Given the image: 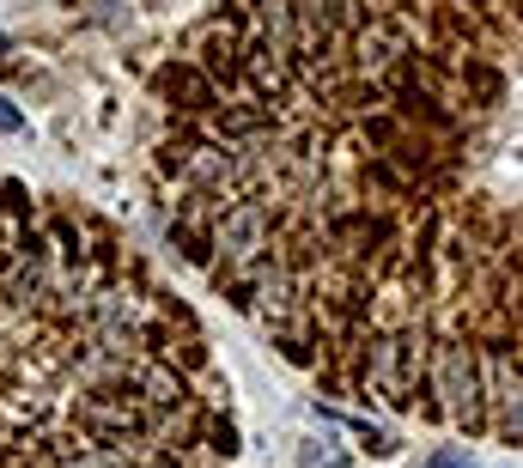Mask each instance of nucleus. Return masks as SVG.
Instances as JSON below:
<instances>
[{"label": "nucleus", "mask_w": 523, "mask_h": 468, "mask_svg": "<svg viewBox=\"0 0 523 468\" xmlns=\"http://www.w3.org/2000/svg\"><path fill=\"white\" fill-rule=\"evenodd\" d=\"M438 396H444V408H451L457 426H469V432L493 426V414H487V371H481L475 347H463V341L438 347Z\"/></svg>", "instance_id": "obj_1"}, {"label": "nucleus", "mask_w": 523, "mask_h": 468, "mask_svg": "<svg viewBox=\"0 0 523 468\" xmlns=\"http://www.w3.org/2000/svg\"><path fill=\"white\" fill-rule=\"evenodd\" d=\"M487 402H493V432L505 444H523V365L511 347H487Z\"/></svg>", "instance_id": "obj_2"}, {"label": "nucleus", "mask_w": 523, "mask_h": 468, "mask_svg": "<svg viewBox=\"0 0 523 468\" xmlns=\"http://www.w3.org/2000/svg\"><path fill=\"white\" fill-rule=\"evenodd\" d=\"M371 383H378L396 408H408L414 389H420V341H414V335L371 341Z\"/></svg>", "instance_id": "obj_3"}, {"label": "nucleus", "mask_w": 523, "mask_h": 468, "mask_svg": "<svg viewBox=\"0 0 523 468\" xmlns=\"http://www.w3.org/2000/svg\"><path fill=\"white\" fill-rule=\"evenodd\" d=\"M262 231H268V207H256V201H250V207H238V213L226 219V231H219V244H226V250L244 262V256H256Z\"/></svg>", "instance_id": "obj_4"}, {"label": "nucleus", "mask_w": 523, "mask_h": 468, "mask_svg": "<svg viewBox=\"0 0 523 468\" xmlns=\"http://www.w3.org/2000/svg\"><path fill=\"white\" fill-rule=\"evenodd\" d=\"M353 432H359V444L371 456H396V432H378V426H353Z\"/></svg>", "instance_id": "obj_5"}, {"label": "nucleus", "mask_w": 523, "mask_h": 468, "mask_svg": "<svg viewBox=\"0 0 523 468\" xmlns=\"http://www.w3.org/2000/svg\"><path fill=\"white\" fill-rule=\"evenodd\" d=\"M298 456H305V468H347V456L341 450H323V444H305Z\"/></svg>", "instance_id": "obj_6"}, {"label": "nucleus", "mask_w": 523, "mask_h": 468, "mask_svg": "<svg viewBox=\"0 0 523 468\" xmlns=\"http://www.w3.org/2000/svg\"><path fill=\"white\" fill-rule=\"evenodd\" d=\"M426 468H487V462H475V456H463V450H438Z\"/></svg>", "instance_id": "obj_7"}, {"label": "nucleus", "mask_w": 523, "mask_h": 468, "mask_svg": "<svg viewBox=\"0 0 523 468\" xmlns=\"http://www.w3.org/2000/svg\"><path fill=\"white\" fill-rule=\"evenodd\" d=\"M19 128H25V116H19L7 98H0V134H19Z\"/></svg>", "instance_id": "obj_8"}, {"label": "nucleus", "mask_w": 523, "mask_h": 468, "mask_svg": "<svg viewBox=\"0 0 523 468\" xmlns=\"http://www.w3.org/2000/svg\"><path fill=\"white\" fill-rule=\"evenodd\" d=\"M213 450H219V456H232V450H238V438H232V426H213Z\"/></svg>", "instance_id": "obj_9"}]
</instances>
